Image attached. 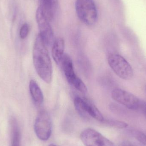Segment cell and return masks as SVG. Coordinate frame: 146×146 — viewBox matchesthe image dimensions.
Returning a JSON list of instances; mask_svg holds the SVG:
<instances>
[{
    "label": "cell",
    "mask_w": 146,
    "mask_h": 146,
    "mask_svg": "<svg viewBox=\"0 0 146 146\" xmlns=\"http://www.w3.org/2000/svg\"><path fill=\"white\" fill-rule=\"evenodd\" d=\"M46 46L43 39L38 34L33 46V58L38 74L44 82L49 84L52 80V65Z\"/></svg>",
    "instance_id": "1"
},
{
    "label": "cell",
    "mask_w": 146,
    "mask_h": 146,
    "mask_svg": "<svg viewBox=\"0 0 146 146\" xmlns=\"http://www.w3.org/2000/svg\"><path fill=\"white\" fill-rule=\"evenodd\" d=\"M75 9L80 19L87 25H93L97 22L98 10L94 0H76Z\"/></svg>",
    "instance_id": "2"
},
{
    "label": "cell",
    "mask_w": 146,
    "mask_h": 146,
    "mask_svg": "<svg viewBox=\"0 0 146 146\" xmlns=\"http://www.w3.org/2000/svg\"><path fill=\"white\" fill-rule=\"evenodd\" d=\"M108 62L113 72L121 79L129 80L133 76L132 67L121 56L111 54L108 56Z\"/></svg>",
    "instance_id": "3"
},
{
    "label": "cell",
    "mask_w": 146,
    "mask_h": 146,
    "mask_svg": "<svg viewBox=\"0 0 146 146\" xmlns=\"http://www.w3.org/2000/svg\"><path fill=\"white\" fill-rule=\"evenodd\" d=\"M60 64L68 82L81 92L85 93L87 88L85 83L76 74L72 60L67 54H64Z\"/></svg>",
    "instance_id": "4"
},
{
    "label": "cell",
    "mask_w": 146,
    "mask_h": 146,
    "mask_svg": "<svg viewBox=\"0 0 146 146\" xmlns=\"http://www.w3.org/2000/svg\"><path fill=\"white\" fill-rule=\"evenodd\" d=\"M52 121L48 113L42 111L38 115L34 124L35 133L42 141L48 140L52 133Z\"/></svg>",
    "instance_id": "5"
},
{
    "label": "cell",
    "mask_w": 146,
    "mask_h": 146,
    "mask_svg": "<svg viewBox=\"0 0 146 146\" xmlns=\"http://www.w3.org/2000/svg\"><path fill=\"white\" fill-rule=\"evenodd\" d=\"M80 137L86 146H115L113 142L92 129H85Z\"/></svg>",
    "instance_id": "6"
},
{
    "label": "cell",
    "mask_w": 146,
    "mask_h": 146,
    "mask_svg": "<svg viewBox=\"0 0 146 146\" xmlns=\"http://www.w3.org/2000/svg\"><path fill=\"white\" fill-rule=\"evenodd\" d=\"M36 20L39 29V33L47 46L51 45L54 42V33L49 21L45 18L38 7L36 12Z\"/></svg>",
    "instance_id": "7"
},
{
    "label": "cell",
    "mask_w": 146,
    "mask_h": 146,
    "mask_svg": "<svg viewBox=\"0 0 146 146\" xmlns=\"http://www.w3.org/2000/svg\"><path fill=\"white\" fill-rule=\"evenodd\" d=\"M113 100L128 109H139L140 100L134 94L121 89H115L111 92Z\"/></svg>",
    "instance_id": "8"
},
{
    "label": "cell",
    "mask_w": 146,
    "mask_h": 146,
    "mask_svg": "<svg viewBox=\"0 0 146 146\" xmlns=\"http://www.w3.org/2000/svg\"><path fill=\"white\" fill-rule=\"evenodd\" d=\"M65 42L63 38L59 37L54 41L52 48V56L55 62L57 65L60 64L64 55Z\"/></svg>",
    "instance_id": "9"
},
{
    "label": "cell",
    "mask_w": 146,
    "mask_h": 146,
    "mask_svg": "<svg viewBox=\"0 0 146 146\" xmlns=\"http://www.w3.org/2000/svg\"><path fill=\"white\" fill-rule=\"evenodd\" d=\"M30 93L34 103L37 105H40L43 102L44 96L41 88L37 82L31 80L29 84Z\"/></svg>",
    "instance_id": "10"
},
{
    "label": "cell",
    "mask_w": 146,
    "mask_h": 146,
    "mask_svg": "<svg viewBox=\"0 0 146 146\" xmlns=\"http://www.w3.org/2000/svg\"><path fill=\"white\" fill-rule=\"evenodd\" d=\"M86 111L88 115L100 121L103 122L104 120L102 113L93 104L85 100Z\"/></svg>",
    "instance_id": "11"
},
{
    "label": "cell",
    "mask_w": 146,
    "mask_h": 146,
    "mask_svg": "<svg viewBox=\"0 0 146 146\" xmlns=\"http://www.w3.org/2000/svg\"><path fill=\"white\" fill-rule=\"evenodd\" d=\"M11 146H21V133L16 121L13 120L11 122Z\"/></svg>",
    "instance_id": "12"
},
{
    "label": "cell",
    "mask_w": 146,
    "mask_h": 146,
    "mask_svg": "<svg viewBox=\"0 0 146 146\" xmlns=\"http://www.w3.org/2000/svg\"><path fill=\"white\" fill-rule=\"evenodd\" d=\"M74 105L76 110L81 117L85 119L89 118V117L86 111L85 100L80 97H76L74 100Z\"/></svg>",
    "instance_id": "13"
},
{
    "label": "cell",
    "mask_w": 146,
    "mask_h": 146,
    "mask_svg": "<svg viewBox=\"0 0 146 146\" xmlns=\"http://www.w3.org/2000/svg\"><path fill=\"white\" fill-rule=\"evenodd\" d=\"M103 122L108 126L116 128H126L128 126V124L126 123L121 121H116V120H108L106 121L104 120Z\"/></svg>",
    "instance_id": "14"
},
{
    "label": "cell",
    "mask_w": 146,
    "mask_h": 146,
    "mask_svg": "<svg viewBox=\"0 0 146 146\" xmlns=\"http://www.w3.org/2000/svg\"><path fill=\"white\" fill-rule=\"evenodd\" d=\"M133 136L143 145H146V135L140 131L133 130L132 131Z\"/></svg>",
    "instance_id": "15"
},
{
    "label": "cell",
    "mask_w": 146,
    "mask_h": 146,
    "mask_svg": "<svg viewBox=\"0 0 146 146\" xmlns=\"http://www.w3.org/2000/svg\"><path fill=\"white\" fill-rule=\"evenodd\" d=\"M29 32V25L27 23H25L21 27L20 31V36L21 38L22 39L25 38L28 36Z\"/></svg>",
    "instance_id": "16"
},
{
    "label": "cell",
    "mask_w": 146,
    "mask_h": 146,
    "mask_svg": "<svg viewBox=\"0 0 146 146\" xmlns=\"http://www.w3.org/2000/svg\"><path fill=\"white\" fill-rule=\"evenodd\" d=\"M138 110H140L144 115L146 116V102L140 100Z\"/></svg>",
    "instance_id": "17"
},
{
    "label": "cell",
    "mask_w": 146,
    "mask_h": 146,
    "mask_svg": "<svg viewBox=\"0 0 146 146\" xmlns=\"http://www.w3.org/2000/svg\"><path fill=\"white\" fill-rule=\"evenodd\" d=\"M121 146H133V145L129 141H124L122 143Z\"/></svg>",
    "instance_id": "18"
},
{
    "label": "cell",
    "mask_w": 146,
    "mask_h": 146,
    "mask_svg": "<svg viewBox=\"0 0 146 146\" xmlns=\"http://www.w3.org/2000/svg\"><path fill=\"white\" fill-rule=\"evenodd\" d=\"M48 0H39V3H40V6L39 7H42V6L44 5Z\"/></svg>",
    "instance_id": "19"
},
{
    "label": "cell",
    "mask_w": 146,
    "mask_h": 146,
    "mask_svg": "<svg viewBox=\"0 0 146 146\" xmlns=\"http://www.w3.org/2000/svg\"><path fill=\"white\" fill-rule=\"evenodd\" d=\"M48 146H57L56 145H54V144H51V145H49Z\"/></svg>",
    "instance_id": "20"
},
{
    "label": "cell",
    "mask_w": 146,
    "mask_h": 146,
    "mask_svg": "<svg viewBox=\"0 0 146 146\" xmlns=\"http://www.w3.org/2000/svg\"><path fill=\"white\" fill-rule=\"evenodd\" d=\"M145 91H146V85L145 86Z\"/></svg>",
    "instance_id": "21"
}]
</instances>
